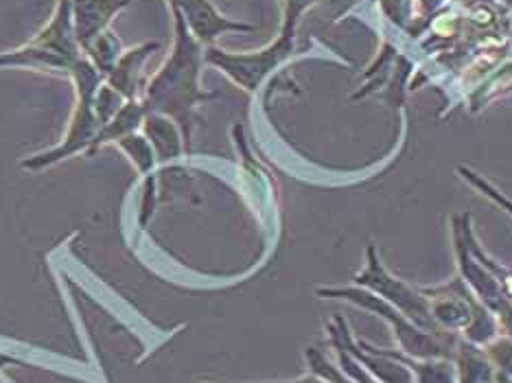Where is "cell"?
<instances>
[{
  "label": "cell",
  "instance_id": "obj_1",
  "mask_svg": "<svg viewBox=\"0 0 512 383\" xmlns=\"http://www.w3.org/2000/svg\"><path fill=\"white\" fill-rule=\"evenodd\" d=\"M173 14V46L171 53L158 68V73L149 79L145 88L143 106L147 112L169 116L182 130L186 147L191 145L193 112L200 103L215 99V92H206L200 86L202 68V44L186 27L178 9L171 7Z\"/></svg>",
  "mask_w": 512,
  "mask_h": 383
},
{
  "label": "cell",
  "instance_id": "obj_2",
  "mask_svg": "<svg viewBox=\"0 0 512 383\" xmlns=\"http://www.w3.org/2000/svg\"><path fill=\"white\" fill-rule=\"evenodd\" d=\"M84 57L77 42L73 0H57L55 14L31 42L16 51L0 53V68L5 66H27L40 71H62L71 75L75 64Z\"/></svg>",
  "mask_w": 512,
  "mask_h": 383
},
{
  "label": "cell",
  "instance_id": "obj_3",
  "mask_svg": "<svg viewBox=\"0 0 512 383\" xmlns=\"http://www.w3.org/2000/svg\"><path fill=\"white\" fill-rule=\"evenodd\" d=\"M71 79L75 84L77 99H75V112L71 119V130H68L64 143L51 149V152L25 160V165L22 167L42 169V167L53 165V162H60L68 156L92 147V141H95V136L99 132V123L95 116V95L99 86L103 84V75L84 55L71 71Z\"/></svg>",
  "mask_w": 512,
  "mask_h": 383
},
{
  "label": "cell",
  "instance_id": "obj_4",
  "mask_svg": "<svg viewBox=\"0 0 512 383\" xmlns=\"http://www.w3.org/2000/svg\"><path fill=\"white\" fill-rule=\"evenodd\" d=\"M294 40L296 36H292V33L281 31V36L270 46L254 53H226L219 49H208L206 62L217 66L221 73H226L241 88L256 90L274 68L281 66L287 57H292Z\"/></svg>",
  "mask_w": 512,
  "mask_h": 383
},
{
  "label": "cell",
  "instance_id": "obj_5",
  "mask_svg": "<svg viewBox=\"0 0 512 383\" xmlns=\"http://www.w3.org/2000/svg\"><path fill=\"white\" fill-rule=\"evenodd\" d=\"M169 7L180 11L186 27L191 29V33L200 44H211L226 31L254 29L252 25H243V22H235L226 16H221L219 11L208 3V0H169Z\"/></svg>",
  "mask_w": 512,
  "mask_h": 383
},
{
  "label": "cell",
  "instance_id": "obj_6",
  "mask_svg": "<svg viewBox=\"0 0 512 383\" xmlns=\"http://www.w3.org/2000/svg\"><path fill=\"white\" fill-rule=\"evenodd\" d=\"M130 3L132 0H73L75 33L81 51L103 31H108L112 18Z\"/></svg>",
  "mask_w": 512,
  "mask_h": 383
},
{
  "label": "cell",
  "instance_id": "obj_7",
  "mask_svg": "<svg viewBox=\"0 0 512 383\" xmlns=\"http://www.w3.org/2000/svg\"><path fill=\"white\" fill-rule=\"evenodd\" d=\"M158 42H147L141 46H134V49L121 53L119 60H116L110 75L103 79L108 86H112L119 95L127 101L136 99L138 86H141V73L147 62V57L158 51Z\"/></svg>",
  "mask_w": 512,
  "mask_h": 383
},
{
  "label": "cell",
  "instance_id": "obj_8",
  "mask_svg": "<svg viewBox=\"0 0 512 383\" xmlns=\"http://www.w3.org/2000/svg\"><path fill=\"white\" fill-rule=\"evenodd\" d=\"M145 116H147V110L143 106V101H136V99L125 101V106L116 112L106 125L99 127V132L95 136V141H92V147L88 149V152L92 154L103 143L121 141V138L134 134L138 130V125H143Z\"/></svg>",
  "mask_w": 512,
  "mask_h": 383
},
{
  "label": "cell",
  "instance_id": "obj_9",
  "mask_svg": "<svg viewBox=\"0 0 512 383\" xmlns=\"http://www.w3.org/2000/svg\"><path fill=\"white\" fill-rule=\"evenodd\" d=\"M145 134L151 138V143L156 145V154L167 160L173 158L180 152V141H178V132H176V123H173L169 116L147 112L145 116Z\"/></svg>",
  "mask_w": 512,
  "mask_h": 383
},
{
  "label": "cell",
  "instance_id": "obj_10",
  "mask_svg": "<svg viewBox=\"0 0 512 383\" xmlns=\"http://www.w3.org/2000/svg\"><path fill=\"white\" fill-rule=\"evenodd\" d=\"M121 53H123V46L110 29L103 31L101 36H97L84 49V55L92 62V66H95L97 71L103 75V79L110 75V71L114 68L116 60L121 57Z\"/></svg>",
  "mask_w": 512,
  "mask_h": 383
},
{
  "label": "cell",
  "instance_id": "obj_11",
  "mask_svg": "<svg viewBox=\"0 0 512 383\" xmlns=\"http://www.w3.org/2000/svg\"><path fill=\"white\" fill-rule=\"evenodd\" d=\"M119 147L125 149L127 156L134 158V162H136L138 169H141V171H147L151 167V162H154V158H151V149H149L145 138H141V136L130 134V136L121 138Z\"/></svg>",
  "mask_w": 512,
  "mask_h": 383
},
{
  "label": "cell",
  "instance_id": "obj_12",
  "mask_svg": "<svg viewBox=\"0 0 512 383\" xmlns=\"http://www.w3.org/2000/svg\"><path fill=\"white\" fill-rule=\"evenodd\" d=\"M318 3V0H285V22H283V31L285 33H292L296 36V25L300 16L305 14V11L313 5Z\"/></svg>",
  "mask_w": 512,
  "mask_h": 383
}]
</instances>
